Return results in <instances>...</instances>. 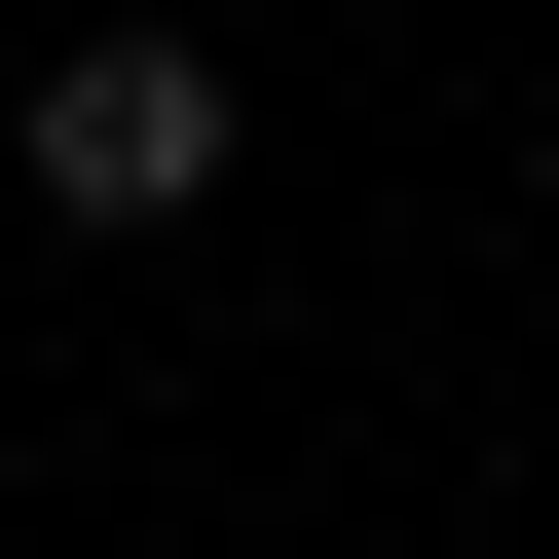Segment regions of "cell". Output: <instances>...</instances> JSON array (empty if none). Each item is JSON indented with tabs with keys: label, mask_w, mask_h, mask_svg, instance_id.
I'll return each instance as SVG.
<instances>
[{
	"label": "cell",
	"mask_w": 559,
	"mask_h": 559,
	"mask_svg": "<svg viewBox=\"0 0 559 559\" xmlns=\"http://www.w3.org/2000/svg\"><path fill=\"white\" fill-rule=\"evenodd\" d=\"M187 187H224V75L187 38H75L38 75V224H187Z\"/></svg>",
	"instance_id": "6da1fadb"
}]
</instances>
